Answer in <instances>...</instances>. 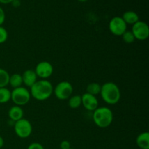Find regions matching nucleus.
Segmentation results:
<instances>
[{
	"label": "nucleus",
	"instance_id": "13",
	"mask_svg": "<svg viewBox=\"0 0 149 149\" xmlns=\"http://www.w3.org/2000/svg\"><path fill=\"white\" fill-rule=\"evenodd\" d=\"M136 143L141 149H149V132H144L136 138Z\"/></svg>",
	"mask_w": 149,
	"mask_h": 149
},
{
	"label": "nucleus",
	"instance_id": "28",
	"mask_svg": "<svg viewBox=\"0 0 149 149\" xmlns=\"http://www.w3.org/2000/svg\"><path fill=\"white\" fill-rule=\"evenodd\" d=\"M78 1H81V2H84V1H87V0H78Z\"/></svg>",
	"mask_w": 149,
	"mask_h": 149
},
{
	"label": "nucleus",
	"instance_id": "22",
	"mask_svg": "<svg viewBox=\"0 0 149 149\" xmlns=\"http://www.w3.org/2000/svg\"><path fill=\"white\" fill-rule=\"evenodd\" d=\"M28 149H45L43 146L39 143H33L30 144L28 147Z\"/></svg>",
	"mask_w": 149,
	"mask_h": 149
},
{
	"label": "nucleus",
	"instance_id": "9",
	"mask_svg": "<svg viewBox=\"0 0 149 149\" xmlns=\"http://www.w3.org/2000/svg\"><path fill=\"white\" fill-rule=\"evenodd\" d=\"M34 71L37 77H40L45 79L49 78L52 74L53 66L48 61H42L36 65Z\"/></svg>",
	"mask_w": 149,
	"mask_h": 149
},
{
	"label": "nucleus",
	"instance_id": "24",
	"mask_svg": "<svg viewBox=\"0 0 149 149\" xmlns=\"http://www.w3.org/2000/svg\"><path fill=\"white\" fill-rule=\"evenodd\" d=\"M4 20H5V13L4 10L0 7V26L4 23Z\"/></svg>",
	"mask_w": 149,
	"mask_h": 149
},
{
	"label": "nucleus",
	"instance_id": "17",
	"mask_svg": "<svg viewBox=\"0 0 149 149\" xmlns=\"http://www.w3.org/2000/svg\"><path fill=\"white\" fill-rule=\"evenodd\" d=\"M11 100V91L7 87L0 88V103H6Z\"/></svg>",
	"mask_w": 149,
	"mask_h": 149
},
{
	"label": "nucleus",
	"instance_id": "11",
	"mask_svg": "<svg viewBox=\"0 0 149 149\" xmlns=\"http://www.w3.org/2000/svg\"><path fill=\"white\" fill-rule=\"evenodd\" d=\"M21 76L23 84L29 87H32L37 81V76L35 71L31 69H28L25 71Z\"/></svg>",
	"mask_w": 149,
	"mask_h": 149
},
{
	"label": "nucleus",
	"instance_id": "5",
	"mask_svg": "<svg viewBox=\"0 0 149 149\" xmlns=\"http://www.w3.org/2000/svg\"><path fill=\"white\" fill-rule=\"evenodd\" d=\"M32 125L26 119H21L15 122L14 130L16 135L20 138H27L32 133Z\"/></svg>",
	"mask_w": 149,
	"mask_h": 149
},
{
	"label": "nucleus",
	"instance_id": "2",
	"mask_svg": "<svg viewBox=\"0 0 149 149\" xmlns=\"http://www.w3.org/2000/svg\"><path fill=\"white\" fill-rule=\"evenodd\" d=\"M100 95L106 103L114 105L121 98V92L119 87L113 82H106L101 85Z\"/></svg>",
	"mask_w": 149,
	"mask_h": 149
},
{
	"label": "nucleus",
	"instance_id": "19",
	"mask_svg": "<svg viewBox=\"0 0 149 149\" xmlns=\"http://www.w3.org/2000/svg\"><path fill=\"white\" fill-rule=\"evenodd\" d=\"M81 105V96L78 95H74L69 97L68 100V106L71 109H76L77 108L79 107Z\"/></svg>",
	"mask_w": 149,
	"mask_h": 149
},
{
	"label": "nucleus",
	"instance_id": "3",
	"mask_svg": "<svg viewBox=\"0 0 149 149\" xmlns=\"http://www.w3.org/2000/svg\"><path fill=\"white\" fill-rule=\"evenodd\" d=\"M94 123L100 128H106L111 125L113 119L112 111L108 107H100L93 111Z\"/></svg>",
	"mask_w": 149,
	"mask_h": 149
},
{
	"label": "nucleus",
	"instance_id": "10",
	"mask_svg": "<svg viewBox=\"0 0 149 149\" xmlns=\"http://www.w3.org/2000/svg\"><path fill=\"white\" fill-rule=\"evenodd\" d=\"M81 105H83L87 110L94 111L98 108V100L95 96L86 93L81 96Z\"/></svg>",
	"mask_w": 149,
	"mask_h": 149
},
{
	"label": "nucleus",
	"instance_id": "14",
	"mask_svg": "<svg viewBox=\"0 0 149 149\" xmlns=\"http://www.w3.org/2000/svg\"><path fill=\"white\" fill-rule=\"evenodd\" d=\"M122 17L124 20V21L126 23L127 25H133L139 20V16H138V15L134 11L125 12Z\"/></svg>",
	"mask_w": 149,
	"mask_h": 149
},
{
	"label": "nucleus",
	"instance_id": "12",
	"mask_svg": "<svg viewBox=\"0 0 149 149\" xmlns=\"http://www.w3.org/2000/svg\"><path fill=\"white\" fill-rule=\"evenodd\" d=\"M23 110L19 106H14L10 109L8 111V116L12 122H17L23 118Z\"/></svg>",
	"mask_w": 149,
	"mask_h": 149
},
{
	"label": "nucleus",
	"instance_id": "1",
	"mask_svg": "<svg viewBox=\"0 0 149 149\" xmlns=\"http://www.w3.org/2000/svg\"><path fill=\"white\" fill-rule=\"evenodd\" d=\"M30 88L31 96L39 101L47 100L52 95L54 90L53 86L50 81L46 79L36 81V82Z\"/></svg>",
	"mask_w": 149,
	"mask_h": 149
},
{
	"label": "nucleus",
	"instance_id": "7",
	"mask_svg": "<svg viewBox=\"0 0 149 149\" xmlns=\"http://www.w3.org/2000/svg\"><path fill=\"white\" fill-rule=\"evenodd\" d=\"M132 32L135 39L141 41L146 40L149 36V27L146 23L138 20L132 26Z\"/></svg>",
	"mask_w": 149,
	"mask_h": 149
},
{
	"label": "nucleus",
	"instance_id": "8",
	"mask_svg": "<svg viewBox=\"0 0 149 149\" xmlns=\"http://www.w3.org/2000/svg\"><path fill=\"white\" fill-rule=\"evenodd\" d=\"M109 30L115 36H122L127 31V24L122 17L116 16L109 22Z\"/></svg>",
	"mask_w": 149,
	"mask_h": 149
},
{
	"label": "nucleus",
	"instance_id": "27",
	"mask_svg": "<svg viewBox=\"0 0 149 149\" xmlns=\"http://www.w3.org/2000/svg\"><path fill=\"white\" fill-rule=\"evenodd\" d=\"M4 139H3L2 137L0 136V148H2L3 146H4Z\"/></svg>",
	"mask_w": 149,
	"mask_h": 149
},
{
	"label": "nucleus",
	"instance_id": "15",
	"mask_svg": "<svg viewBox=\"0 0 149 149\" xmlns=\"http://www.w3.org/2000/svg\"><path fill=\"white\" fill-rule=\"evenodd\" d=\"M9 84L13 89L21 87L22 84H23V79H22L21 74H13L11 76H10Z\"/></svg>",
	"mask_w": 149,
	"mask_h": 149
},
{
	"label": "nucleus",
	"instance_id": "23",
	"mask_svg": "<svg viewBox=\"0 0 149 149\" xmlns=\"http://www.w3.org/2000/svg\"><path fill=\"white\" fill-rule=\"evenodd\" d=\"M60 146H61V149H70L71 148V143H70L69 141H63L61 142Z\"/></svg>",
	"mask_w": 149,
	"mask_h": 149
},
{
	"label": "nucleus",
	"instance_id": "25",
	"mask_svg": "<svg viewBox=\"0 0 149 149\" xmlns=\"http://www.w3.org/2000/svg\"><path fill=\"white\" fill-rule=\"evenodd\" d=\"M13 0H0V3L4 4H10V3H12Z\"/></svg>",
	"mask_w": 149,
	"mask_h": 149
},
{
	"label": "nucleus",
	"instance_id": "21",
	"mask_svg": "<svg viewBox=\"0 0 149 149\" xmlns=\"http://www.w3.org/2000/svg\"><path fill=\"white\" fill-rule=\"evenodd\" d=\"M8 38L7 31L2 26H0V44H3L7 41Z\"/></svg>",
	"mask_w": 149,
	"mask_h": 149
},
{
	"label": "nucleus",
	"instance_id": "20",
	"mask_svg": "<svg viewBox=\"0 0 149 149\" xmlns=\"http://www.w3.org/2000/svg\"><path fill=\"white\" fill-rule=\"evenodd\" d=\"M122 39H123V41L125 43H133L135 40V36H134L133 33H132V32L130 31H126L122 35Z\"/></svg>",
	"mask_w": 149,
	"mask_h": 149
},
{
	"label": "nucleus",
	"instance_id": "26",
	"mask_svg": "<svg viewBox=\"0 0 149 149\" xmlns=\"http://www.w3.org/2000/svg\"><path fill=\"white\" fill-rule=\"evenodd\" d=\"M12 3H13V6H15V7H17V6H19L20 4L19 0H13V1H12Z\"/></svg>",
	"mask_w": 149,
	"mask_h": 149
},
{
	"label": "nucleus",
	"instance_id": "4",
	"mask_svg": "<svg viewBox=\"0 0 149 149\" xmlns=\"http://www.w3.org/2000/svg\"><path fill=\"white\" fill-rule=\"evenodd\" d=\"M30 91L24 87H20L13 89L11 92V100L16 106H25L31 99Z\"/></svg>",
	"mask_w": 149,
	"mask_h": 149
},
{
	"label": "nucleus",
	"instance_id": "29",
	"mask_svg": "<svg viewBox=\"0 0 149 149\" xmlns=\"http://www.w3.org/2000/svg\"><path fill=\"white\" fill-rule=\"evenodd\" d=\"M70 149H72V148H70Z\"/></svg>",
	"mask_w": 149,
	"mask_h": 149
},
{
	"label": "nucleus",
	"instance_id": "18",
	"mask_svg": "<svg viewBox=\"0 0 149 149\" xmlns=\"http://www.w3.org/2000/svg\"><path fill=\"white\" fill-rule=\"evenodd\" d=\"M10 74L4 68H0V88L6 87L9 84Z\"/></svg>",
	"mask_w": 149,
	"mask_h": 149
},
{
	"label": "nucleus",
	"instance_id": "16",
	"mask_svg": "<svg viewBox=\"0 0 149 149\" xmlns=\"http://www.w3.org/2000/svg\"><path fill=\"white\" fill-rule=\"evenodd\" d=\"M101 90V85L98 83L93 82L90 83L87 87V93L92 95H97L100 93Z\"/></svg>",
	"mask_w": 149,
	"mask_h": 149
},
{
	"label": "nucleus",
	"instance_id": "6",
	"mask_svg": "<svg viewBox=\"0 0 149 149\" xmlns=\"http://www.w3.org/2000/svg\"><path fill=\"white\" fill-rule=\"evenodd\" d=\"M74 88L72 84L67 81H63L58 83L53 90L54 93L58 99L61 100H67L72 95Z\"/></svg>",
	"mask_w": 149,
	"mask_h": 149
}]
</instances>
